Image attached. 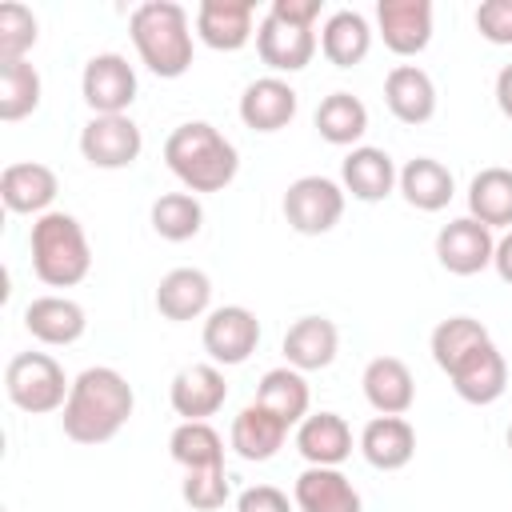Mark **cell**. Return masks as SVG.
<instances>
[{
    "label": "cell",
    "mask_w": 512,
    "mask_h": 512,
    "mask_svg": "<svg viewBox=\"0 0 512 512\" xmlns=\"http://www.w3.org/2000/svg\"><path fill=\"white\" fill-rule=\"evenodd\" d=\"M168 452L184 472L224 468V440L208 420H180L168 436Z\"/></svg>",
    "instance_id": "obj_33"
},
{
    "label": "cell",
    "mask_w": 512,
    "mask_h": 512,
    "mask_svg": "<svg viewBox=\"0 0 512 512\" xmlns=\"http://www.w3.org/2000/svg\"><path fill=\"white\" fill-rule=\"evenodd\" d=\"M80 96L92 116H128L136 100V68L120 52H96L80 72Z\"/></svg>",
    "instance_id": "obj_7"
},
{
    "label": "cell",
    "mask_w": 512,
    "mask_h": 512,
    "mask_svg": "<svg viewBox=\"0 0 512 512\" xmlns=\"http://www.w3.org/2000/svg\"><path fill=\"white\" fill-rule=\"evenodd\" d=\"M484 340H492L488 336V328L480 324V320H472V316H448V320H440L436 328H432V360H436V368L440 372H448L452 364H460L472 348H480Z\"/></svg>",
    "instance_id": "obj_36"
},
{
    "label": "cell",
    "mask_w": 512,
    "mask_h": 512,
    "mask_svg": "<svg viewBox=\"0 0 512 512\" xmlns=\"http://www.w3.org/2000/svg\"><path fill=\"white\" fill-rule=\"evenodd\" d=\"M364 400L380 412V416H404L416 404V380L408 372V364L400 356H376L364 364Z\"/></svg>",
    "instance_id": "obj_22"
},
{
    "label": "cell",
    "mask_w": 512,
    "mask_h": 512,
    "mask_svg": "<svg viewBox=\"0 0 512 512\" xmlns=\"http://www.w3.org/2000/svg\"><path fill=\"white\" fill-rule=\"evenodd\" d=\"M288 440V424L280 416H272L264 404H244L232 420V432H228V444L240 460H252V464H264L272 460Z\"/></svg>",
    "instance_id": "obj_23"
},
{
    "label": "cell",
    "mask_w": 512,
    "mask_h": 512,
    "mask_svg": "<svg viewBox=\"0 0 512 512\" xmlns=\"http://www.w3.org/2000/svg\"><path fill=\"white\" fill-rule=\"evenodd\" d=\"M252 0H204L196 8V36L216 52H240L252 40Z\"/></svg>",
    "instance_id": "obj_24"
},
{
    "label": "cell",
    "mask_w": 512,
    "mask_h": 512,
    "mask_svg": "<svg viewBox=\"0 0 512 512\" xmlns=\"http://www.w3.org/2000/svg\"><path fill=\"white\" fill-rule=\"evenodd\" d=\"M140 152H144V136L132 116H92L80 128V156L92 168L116 172V168L136 164Z\"/></svg>",
    "instance_id": "obj_9"
},
{
    "label": "cell",
    "mask_w": 512,
    "mask_h": 512,
    "mask_svg": "<svg viewBox=\"0 0 512 512\" xmlns=\"http://www.w3.org/2000/svg\"><path fill=\"white\" fill-rule=\"evenodd\" d=\"M296 108H300L296 88L288 80H280V76H260L240 96V120L252 132H280V128H288L296 120Z\"/></svg>",
    "instance_id": "obj_16"
},
{
    "label": "cell",
    "mask_w": 512,
    "mask_h": 512,
    "mask_svg": "<svg viewBox=\"0 0 512 512\" xmlns=\"http://www.w3.org/2000/svg\"><path fill=\"white\" fill-rule=\"evenodd\" d=\"M256 404H264V408H268L272 416H280L288 428L300 424V420L308 416V404H312V392H308L304 372H296V368H288V364L264 372L260 384H256Z\"/></svg>",
    "instance_id": "obj_32"
},
{
    "label": "cell",
    "mask_w": 512,
    "mask_h": 512,
    "mask_svg": "<svg viewBox=\"0 0 512 512\" xmlns=\"http://www.w3.org/2000/svg\"><path fill=\"white\" fill-rule=\"evenodd\" d=\"M444 376L452 380L456 396H460L464 404H476V408L496 404V400L504 396V388H508V364H504V356H500V348H496L492 340H484L480 348H472V352H468L460 364H452Z\"/></svg>",
    "instance_id": "obj_11"
},
{
    "label": "cell",
    "mask_w": 512,
    "mask_h": 512,
    "mask_svg": "<svg viewBox=\"0 0 512 512\" xmlns=\"http://www.w3.org/2000/svg\"><path fill=\"white\" fill-rule=\"evenodd\" d=\"M40 108V72L28 60L0 64V120H24Z\"/></svg>",
    "instance_id": "obj_35"
},
{
    "label": "cell",
    "mask_w": 512,
    "mask_h": 512,
    "mask_svg": "<svg viewBox=\"0 0 512 512\" xmlns=\"http://www.w3.org/2000/svg\"><path fill=\"white\" fill-rule=\"evenodd\" d=\"M296 500H288L280 488L272 484H252L236 496V512H292Z\"/></svg>",
    "instance_id": "obj_40"
},
{
    "label": "cell",
    "mask_w": 512,
    "mask_h": 512,
    "mask_svg": "<svg viewBox=\"0 0 512 512\" xmlns=\"http://www.w3.org/2000/svg\"><path fill=\"white\" fill-rule=\"evenodd\" d=\"M212 308V280L200 268H172L156 284V312L172 324L200 320Z\"/></svg>",
    "instance_id": "obj_26"
},
{
    "label": "cell",
    "mask_w": 512,
    "mask_h": 512,
    "mask_svg": "<svg viewBox=\"0 0 512 512\" xmlns=\"http://www.w3.org/2000/svg\"><path fill=\"white\" fill-rule=\"evenodd\" d=\"M128 36L152 76L176 80L192 68V28H188V12L176 0H148L132 8Z\"/></svg>",
    "instance_id": "obj_3"
},
{
    "label": "cell",
    "mask_w": 512,
    "mask_h": 512,
    "mask_svg": "<svg viewBox=\"0 0 512 512\" xmlns=\"http://www.w3.org/2000/svg\"><path fill=\"white\" fill-rule=\"evenodd\" d=\"M60 192V180L48 164H36V160H20V164H8L0 172V200L8 212H20V216H44L52 212V200Z\"/></svg>",
    "instance_id": "obj_15"
},
{
    "label": "cell",
    "mask_w": 512,
    "mask_h": 512,
    "mask_svg": "<svg viewBox=\"0 0 512 512\" xmlns=\"http://www.w3.org/2000/svg\"><path fill=\"white\" fill-rule=\"evenodd\" d=\"M168 400H172V412L176 416H184V420H208L228 400L224 372L216 364H188V368H180L172 376Z\"/></svg>",
    "instance_id": "obj_13"
},
{
    "label": "cell",
    "mask_w": 512,
    "mask_h": 512,
    "mask_svg": "<svg viewBox=\"0 0 512 512\" xmlns=\"http://www.w3.org/2000/svg\"><path fill=\"white\" fill-rule=\"evenodd\" d=\"M396 188H400V196H404L416 212H440V208H448V200L456 196L452 172H448L440 160H432V156L408 160V164L400 168Z\"/></svg>",
    "instance_id": "obj_28"
},
{
    "label": "cell",
    "mask_w": 512,
    "mask_h": 512,
    "mask_svg": "<svg viewBox=\"0 0 512 512\" xmlns=\"http://www.w3.org/2000/svg\"><path fill=\"white\" fill-rule=\"evenodd\" d=\"M312 120H316L320 140H328L336 148H356V140L368 132V108L352 92H328L316 104V116Z\"/></svg>",
    "instance_id": "obj_30"
},
{
    "label": "cell",
    "mask_w": 512,
    "mask_h": 512,
    "mask_svg": "<svg viewBox=\"0 0 512 512\" xmlns=\"http://www.w3.org/2000/svg\"><path fill=\"white\" fill-rule=\"evenodd\" d=\"M272 16L288 20V24H300V28H312L316 16H320V0H272L268 8Z\"/></svg>",
    "instance_id": "obj_41"
},
{
    "label": "cell",
    "mask_w": 512,
    "mask_h": 512,
    "mask_svg": "<svg viewBox=\"0 0 512 512\" xmlns=\"http://www.w3.org/2000/svg\"><path fill=\"white\" fill-rule=\"evenodd\" d=\"M200 340H204V352H208L212 364L232 368V364H244L256 352V344H260V320L244 304H224V308H212L208 312Z\"/></svg>",
    "instance_id": "obj_8"
},
{
    "label": "cell",
    "mask_w": 512,
    "mask_h": 512,
    "mask_svg": "<svg viewBox=\"0 0 512 512\" xmlns=\"http://www.w3.org/2000/svg\"><path fill=\"white\" fill-rule=\"evenodd\" d=\"M164 164L168 172L196 196V192H224L240 172L236 144L212 128L208 120H188L168 132L164 140Z\"/></svg>",
    "instance_id": "obj_2"
},
{
    "label": "cell",
    "mask_w": 512,
    "mask_h": 512,
    "mask_svg": "<svg viewBox=\"0 0 512 512\" xmlns=\"http://www.w3.org/2000/svg\"><path fill=\"white\" fill-rule=\"evenodd\" d=\"M136 408V392L132 384L108 368V364H96V368H84L76 380H72V392L64 400V436L76 440V444H108L132 416Z\"/></svg>",
    "instance_id": "obj_1"
},
{
    "label": "cell",
    "mask_w": 512,
    "mask_h": 512,
    "mask_svg": "<svg viewBox=\"0 0 512 512\" xmlns=\"http://www.w3.org/2000/svg\"><path fill=\"white\" fill-rule=\"evenodd\" d=\"M180 496H184V504H192L196 512H216V508L228 504L232 488H228L224 468H196V472H184Z\"/></svg>",
    "instance_id": "obj_38"
},
{
    "label": "cell",
    "mask_w": 512,
    "mask_h": 512,
    "mask_svg": "<svg viewBox=\"0 0 512 512\" xmlns=\"http://www.w3.org/2000/svg\"><path fill=\"white\" fill-rule=\"evenodd\" d=\"M492 252H496L492 228H484L472 216H456V220H448L436 232V260L452 276H476V272H484L492 264Z\"/></svg>",
    "instance_id": "obj_10"
},
{
    "label": "cell",
    "mask_w": 512,
    "mask_h": 512,
    "mask_svg": "<svg viewBox=\"0 0 512 512\" xmlns=\"http://www.w3.org/2000/svg\"><path fill=\"white\" fill-rule=\"evenodd\" d=\"M4 392L8 400L28 416H48L64 408L72 380L64 376L60 360L48 352H16L4 368Z\"/></svg>",
    "instance_id": "obj_5"
},
{
    "label": "cell",
    "mask_w": 512,
    "mask_h": 512,
    "mask_svg": "<svg viewBox=\"0 0 512 512\" xmlns=\"http://www.w3.org/2000/svg\"><path fill=\"white\" fill-rule=\"evenodd\" d=\"M24 328H28L32 340H40L48 348H68V344H76L84 336L88 316L68 296H36L24 308Z\"/></svg>",
    "instance_id": "obj_21"
},
{
    "label": "cell",
    "mask_w": 512,
    "mask_h": 512,
    "mask_svg": "<svg viewBox=\"0 0 512 512\" xmlns=\"http://www.w3.org/2000/svg\"><path fill=\"white\" fill-rule=\"evenodd\" d=\"M292 500L300 512H364L360 492L340 468H304L292 484Z\"/></svg>",
    "instance_id": "obj_27"
},
{
    "label": "cell",
    "mask_w": 512,
    "mask_h": 512,
    "mask_svg": "<svg viewBox=\"0 0 512 512\" xmlns=\"http://www.w3.org/2000/svg\"><path fill=\"white\" fill-rule=\"evenodd\" d=\"M496 104H500V112L512 120V64H504L500 76H496Z\"/></svg>",
    "instance_id": "obj_43"
},
{
    "label": "cell",
    "mask_w": 512,
    "mask_h": 512,
    "mask_svg": "<svg viewBox=\"0 0 512 512\" xmlns=\"http://www.w3.org/2000/svg\"><path fill=\"white\" fill-rule=\"evenodd\" d=\"M376 28H380L388 52L420 56L432 44V4L428 0H380Z\"/></svg>",
    "instance_id": "obj_12"
},
{
    "label": "cell",
    "mask_w": 512,
    "mask_h": 512,
    "mask_svg": "<svg viewBox=\"0 0 512 512\" xmlns=\"http://www.w3.org/2000/svg\"><path fill=\"white\" fill-rule=\"evenodd\" d=\"M476 32L488 44H512V0H484L476 8Z\"/></svg>",
    "instance_id": "obj_39"
},
{
    "label": "cell",
    "mask_w": 512,
    "mask_h": 512,
    "mask_svg": "<svg viewBox=\"0 0 512 512\" xmlns=\"http://www.w3.org/2000/svg\"><path fill=\"white\" fill-rule=\"evenodd\" d=\"M368 48H372V28H368V20L360 12L340 8V12H332L324 20V28H320V52H324L328 64L356 68L368 56Z\"/></svg>",
    "instance_id": "obj_29"
},
{
    "label": "cell",
    "mask_w": 512,
    "mask_h": 512,
    "mask_svg": "<svg viewBox=\"0 0 512 512\" xmlns=\"http://www.w3.org/2000/svg\"><path fill=\"white\" fill-rule=\"evenodd\" d=\"M492 268H496V276L504 280V284H512V228L496 240V252H492Z\"/></svg>",
    "instance_id": "obj_42"
},
{
    "label": "cell",
    "mask_w": 512,
    "mask_h": 512,
    "mask_svg": "<svg viewBox=\"0 0 512 512\" xmlns=\"http://www.w3.org/2000/svg\"><path fill=\"white\" fill-rule=\"evenodd\" d=\"M36 16L24 4H0V64L24 60V52L36 44Z\"/></svg>",
    "instance_id": "obj_37"
},
{
    "label": "cell",
    "mask_w": 512,
    "mask_h": 512,
    "mask_svg": "<svg viewBox=\"0 0 512 512\" xmlns=\"http://www.w3.org/2000/svg\"><path fill=\"white\" fill-rule=\"evenodd\" d=\"M396 180H400V172H396L392 156L384 148H372V144H356L340 164V188L352 192L364 204H376V200L392 196Z\"/></svg>",
    "instance_id": "obj_20"
},
{
    "label": "cell",
    "mask_w": 512,
    "mask_h": 512,
    "mask_svg": "<svg viewBox=\"0 0 512 512\" xmlns=\"http://www.w3.org/2000/svg\"><path fill=\"white\" fill-rule=\"evenodd\" d=\"M32 248V272L48 288H72L88 276L92 268V248L72 212H44L32 220L28 232Z\"/></svg>",
    "instance_id": "obj_4"
},
{
    "label": "cell",
    "mask_w": 512,
    "mask_h": 512,
    "mask_svg": "<svg viewBox=\"0 0 512 512\" xmlns=\"http://www.w3.org/2000/svg\"><path fill=\"white\" fill-rule=\"evenodd\" d=\"M360 456L376 472H400L416 456V428L404 416H372L360 432Z\"/></svg>",
    "instance_id": "obj_25"
},
{
    "label": "cell",
    "mask_w": 512,
    "mask_h": 512,
    "mask_svg": "<svg viewBox=\"0 0 512 512\" xmlns=\"http://www.w3.org/2000/svg\"><path fill=\"white\" fill-rule=\"evenodd\" d=\"M152 232L160 240H172V244H184L192 240L200 228H204V208L192 192H164L152 200Z\"/></svg>",
    "instance_id": "obj_34"
},
{
    "label": "cell",
    "mask_w": 512,
    "mask_h": 512,
    "mask_svg": "<svg viewBox=\"0 0 512 512\" xmlns=\"http://www.w3.org/2000/svg\"><path fill=\"white\" fill-rule=\"evenodd\" d=\"M384 104L400 124H428L436 116V84L416 64H396L384 76Z\"/></svg>",
    "instance_id": "obj_19"
},
{
    "label": "cell",
    "mask_w": 512,
    "mask_h": 512,
    "mask_svg": "<svg viewBox=\"0 0 512 512\" xmlns=\"http://www.w3.org/2000/svg\"><path fill=\"white\" fill-rule=\"evenodd\" d=\"M296 452L312 468H340L352 456V428L340 412H312L296 424Z\"/></svg>",
    "instance_id": "obj_17"
},
{
    "label": "cell",
    "mask_w": 512,
    "mask_h": 512,
    "mask_svg": "<svg viewBox=\"0 0 512 512\" xmlns=\"http://www.w3.org/2000/svg\"><path fill=\"white\" fill-rule=\"evenodd\" d=\"M468 216L484 228H512V168H480L472 176Z\"/></svg>",
    "instance_id": "obj_31"
},
{
    "label": "cell",
    "mask_w": 512,
    "mask_h": 512,
    "mask_svg": "<svg viewBox=\"0 0 512 512\" xmlns=\"http://www.w3.org/2000/svg\"><path fill=\"white\" fill-rule=\"evenodd\" d=\"M280 348H284L288 368H296V372H320V368H328L336 360L340 332H336V324L328 316H300V320L288 324Z\"/></svg>",
    "instance_id": "obj_18"
},
{
    "label": "cell",
    "mask_w": 512,
    "mask_h": 512,
    "mask_svg": "<svg viewBox=\"0 0 512 512\" xmlns=\"http://www.w3.org/2000/svg\"><path fill=\"white\" fill-rule=\"evenodd\" d=\"M256 52L272 72H300L316 56V32L300 28V24H288V20L268 12L256 24Z\"/></svg>",
    "instance_id": "obj_14"
},
{
    "label": "cell",
    "mask_w": 512,
    "mask_h": 512,
    "mask_svg": "<svg viewBox=\"0 0 512 512\" xmlns=\"http://www.w3.org/2000/svg\"><path fill=\"white\" fill-rule=\"evenodd\" d=\"M504 440H508V452H512V424H508V432H504Z\"/></svg>",
    "instance_id": "obj_44"
},
{
    "label": "cell",
    "mask_w": 512,
    "mask_h": 512,
    "mask_svg": "<svg viewBox=\"0 0 512 512\" xmlns=\"http://www.w3.org/2000/svg\"><path fill=\"white\" fill-rule=\"evenodd\" d=\"M344 196L348 192L336 180H328V176H300V180L288 184L280 208H284V220H288L292 232H300V236H324V232H332L340 224Z\"/></svg>",
    "instance_id": "obj_6"
}]
</instances>
